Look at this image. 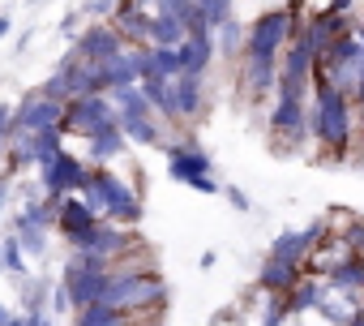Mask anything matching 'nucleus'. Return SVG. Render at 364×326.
I'll use <instances>...</instances> for the list:
<instances>
[{
	"mask_svg": "<svg viewBox=\"0 0 364 326\" xmlns=\"http://www.w3.org/2000/svg\"><path fill=\"white\" fill-rule=\"evenodd\" d=\"M309 142L321 159H347L355 146V107L343 90L330 86L321 69L309 78Z\"/></svg>",
	"mask_w": 364,
	"mask_h": 326,
	"instance_id": "f257e3e1",
	"label": "nucleus"
},
{
	"mask_svg": "<svg viewBox=\"0 0 364 326\" xmlns=\"http://www.w3.org/2000/svg\"><path fill=\"white\" fill-rule=\"evenodd\" d=\"M77 198H82L99 219L120 224V228H137L141 215H146L141 194H137L129 181H120L112 168H103V163H95V168H90V181H86V189H82Z\"/></svg>",
	"mask_w": 364,
	"mask_h": 326,
	"instance_id": "f03ea898",
	"label": "nucleus"
},
{
	"mask_svg": "<svg viewBox=\"0 0 364 326\" xmlns=\"http://www.w3.org/2000/svg\"><path fill=\"white\" fill-rule=\"evenodd\" d=\"M99 305H112V309L137 317V313H146V309L167 305V283H163V275H159L150 262H137V266H112Z\"/></svg>",
	"mask_w": 364,
	"mask_h": 326,
	"instance_id": "7ed1b4c3",
	"label": "nucleus"
},
{
	"mask_svg": "<svg viewBox=\"0 0 364 326\" xmlns=\"http://www.w3.org/2000/svg\"><path fill=\"white\" fill-rule=\"evenodd\" d=\"M163 154H167V177L171 181L189 185L193 194H206V198L223 194V185L215 181V163L198 142H163Z\"/></svg>",
	"mask_w": 364,
	"mask_h": 326,
	"instance_id": "20e7f679",
	"label": "nucleus"
},
{
	"mask_svg": "<svg viewBox=\"0 0 364 326\" xmlns=\"http://www.w3.org/2000/svg\"><path fill=\"white\" fill-rule=\"evenodd\" d=\"M39 185L43 194H82L86 181H90V168H86V159H77L73 150H56V154H43L39 163Z\"/></svg>",
	"mask_w": 364,
	"mask_h": 326,
	"instance_id": "39448f33",
	"label": "nucleus"
},
{
	"mask_svg": "<svg viewBox=\"0 0 364 326\" xmlns=\"http://www.w3.org/2000/svg\"><path fill=\"white\" fill-rule=\"evenodd\" d=\"M266 129H270V142L291 154L309 142V103H291V99H270V112H266Z\"/></svg>",
	"mask_w": 364,
	"mask_h": 326,
	"instance_id": "423d86ee",
	"label": "nucleus"
},
{
	"mask_svg": "<svg viewBox=\"0 0 364 326\" xmlns=\"http://www.w3.org/2000/svg\"><path fill=\"white\" fill-rule=\"evenodd\" d=\"M107 125H116V107L107 95H77L60 112V133H73V137H90Z\"/></svg>",
	"mask_w": 364,
	"mask_h": 326,
	"instance_id": "0eeeda50",
	"label": "nucleus"
},
{
	"mask_svg": "<svg viewBox=\"0 0 364 326\" xmlns=\"http://www.w3.org/2000/svg\"><path fill=\"white\" fill-rule=\"evenodd\" d=\"M287 48V14L283 9H266L245 26V52L240 56H257V61H279V52Z\"/></svg>",
	"mask_w": 364,
	"mask_h": 326,
	"instance_id": "6e6552de",
	"label": "nucleus"
},
{
	"mask_svg": "<svg viewBox=\"0 0 364 326\" xmlns=\"http://www.w3.org/2000/svg\"><path fill=\"white\" fill-rule=\"evenodd\" d=\"M274 78H279V61H257V56H240V90H245V103L249 107H262L274 99Z\"/></svg>",
	"mask_w": 364,
	"mask_h": 326,
	"instance_id": "1a4fd4ad",
	"label": "nucleus"
},
{
	"mask_svg": "<svg viewBox=\"0 0 364 326\" xmlns=\"http://www.w3.org/2000/svg\"><path fill=\"white\" fill-rule=\"evenodd\" d=\"M95 224H99V215H95L77 194H69V198L60 202L56 219H52V228H56L73 249H86V241H90V232H95Z\"/></svg>",
	"mask_w": 364,
	"mask_h": 326,
	"instance_id": "9d476101",
	"label": "nucleus"
},
{
	"mask_svg": "<svg viewBox=\"0 0 364 326\" xmlns=\"http://www.w3.org/2000/svg\"><path fill=\"white\" fill-rule=\"evenodd\" d=\"M73 52H77L82 61H95V65H103V61H112V56H120V52H124V39L116 35V26H112V22H95V26L77 31V39H73Z\"/></svg>",
	"mask_w": 364,
	"mask_h": 326,
	"instance_id": "9b49d317",
	"label": "nucleus"
},
{
	"mask_svg": "<svg viewBox=\"0 0 364 326\" xmlns=\"http://www.w3.org/2000/svg\"><path fill=\"white\" fill-rule=\"evenodd\" d=\"M107 275H112V270H77V266H65L60 283H65L69 309H86V305H99V300H103V288H107Z\"/></svg>",
	"mask_w": 364,
	"mask_h": 326,
	"instance_id": "f8f14e48",
	"label": "nucleus"
},
{
	"mask_svg": "<svg viewBox=\"0 0 364 326\" xmlns=\"http://www.w3.org/2000/svg\"><path fill=\"white\" fill-rule=\"evenodd\" d=\"M171 103H176V116H180V120H198V116L210 107L206 78H198V73H180V78H171Z\"/></svg>",
	"mask_w": 364,
	"mask_h": 326,
	"instance_id": "ddd939ff",
	"label": "nucleus"
},
{
	"mask_svg": "<svg viewBox=\"0 0 364 326\" xmlns=\"http://www.w3.org/2000/svg\"><path fill=\"white\" fill-rule=\"evenodd\" d=\"M86 249H90V253H99V258H107V262L116 266V262H124V258L133 253V232H129V228H120V224L99 219V224H95V232H90V241H86Z\"/></svg>",
	"mask_w": 364,
	"mask_h": 326,
	"instance_id": "4468645a",
	"label": "nucleus"
},
{
	"mask_svg": "<svg viewBox=\"0 0 364 326\" xmlns=\"http://www.w3.org/2000/svg\"><path fill=\"white\" fill-rule=\"evenodd\" d=\"M107 22L116 26V35L124 39V48H146L150 43V9H137V5H129V0H120Z\"/></svg>",
	"mask_w": 364,
	"mask_h": 326,
	"instance_id": "2eb2a0df",
	"label": "nucleus"
},
{
	"mask_svg": "<svg viewBox=\"0 0 364 326\" xmlns=\"http://www.w3.org/2000/svg\"><path fill=\"white\" fill-rule=\"evenodd\" d=\"M176 56H180V73H198V78H206L210 65L219 61L215 35H185V39L176 43Z\"/></svg>",
	"mask_w": 364,
	"mask_h": 326,
	"instance_id": "dca6fc26",
	"label": "nucleus"
},
{
	"mask_svg": "<svg viewBox=\"0 0 364 326\" xmlns=\"http://www.w3.org/2000/svg\"><path fill=\"white\" fill-rule=\"evenodd\" d=\"M103 90H116V86H137L141 82V48H124L120 56L103 61Z\"/></svg>",
	"mask_w": 364,
	"mask_h": 326,
	"instance_id": "f3484780",
	"label": "nucleus"
},
{
	"mask_svg": "<svg viewBox=\"0 0 364 326\" xmlns=\"http://www.w3.org/2000/svg\"><path fill=\"white\" fill-rule=\"evenodd\" d=\"M300 275H304L300 266L279 262V258H270V253H266V262L257 266V288H262V292H270V296H287V292L296 288V279H300Z\"/></svg>",
	"mask_w": 364,
	"mask_h": 326,
	"instance_id": "a211bd4d",
	"label": "nucleus"
},
{
	"mask_svg": "<svg viewBox=\"0 0 364 326\" xmlns=\"http://www.w3.org/2000/svg\"><path fill=\"white\" fill-rule=\"evenodd\" d=\"M330 292H347V296H364V253H347L330 275H326Z\"/></svg>",
	"mask_w": 364,
	"mask_h": 326,
	"instance_id": "6ab92c4d",
	"label": "nucleus"
},
{
	"mask_svg": "<svg viewBox=\"0 0 364 326\" xmlns=\"http://www.w3.org/2000/svg\"><path fill=\"white\" fill-rule=\"evenodd\" d=\"M321 296H326V279L300 275V279H296V288L283 296V305H287V313H291V317H304V313H313V309L321 305Z\"/></svg>",
	"mask_w": 364,
	"mask_h": 326,
	"instance_id": "aec40b11",
	"label": "nucleus"
},
{
	"mask_svg": "<svg viewBox=\"0 0 364 326\" xmlns=\"http://www.w3.org/2000/svg\"><path fill=\"white\" fill-rule=\"evenodd\" d=\"M124 146H129V137L120 133V125H107V129H99V133L86 137V159L90 163H112V159L124 154Z\"/></svg>",
	"mask_w": 364,
	"mask_h": 326,
	"instance_id": "412c9836",
	"label": "nucleus"
},
{
	"mask_svg": "<svg viewBox=\"0 0 364 326\" xmlns=\"http://www.w3.org/2000/svg\"><path fill=\"white\" fill-rule=\"evenodd\" d=\"M137 90L146 95V103H150V112H154L159 120H167V125H180V116H176V103H171V82H167V78H141V82H137Z\"/></svg>",
	"mask_w": 364,
	"mask_h": 326,
	"instance_id": "4be33fe9",
	"label": "nucleus"
},
{
	"mask_svg": "<svg viewBox=\"0 0 364 326\" xmlns=\"http://www.w3.org/2000/svg\"><path fill=\"white\" fill-rule=\"evenodd\" d=\"M116 125H120V133H124L129 142H137V146H163V125H159V116H116Z\"/></svg>",
	"mask_w": 364,
	"mask_h": 326,
	"instance_id": "5701e85b",
	"label": "nucleus"
},
{
	"mask_svg": "<svg viewBox=\"0 0 364 326\" xmlns=\"http://www.w3.org/2000/svg\"><path fill=\"white\" fill-rule=\"evenodd\" d=\"M270 258H279V262H291V266H304V258H309V245H304L300 228H291V232H279V236L270 241Z\"/></svg>",
	"mask_w": 364,
	"mask_h": 326,
	"instance_id": "b1692460",
	"label": "nucleus"
},
{
	"mask_svg": "<svg viewBox=\"0 0 364 326\" xmlns=\"http://www.w3.org/2000/svg\"><path fill=\"white\" fill-rule=\"evenodd\" d=\"M73 326H133V317L112 305H86V309H73Z\"/></svg>",
	"mask_w": 364,
	"mask_h": 326,
	"instance_id": "393cba45",
	"label": "nucleus"
},
{
	"mask_svg": "<svg viewBox=\"0 0 364 326\" xmlns=\"http://www.w3.org/2000/svg\"><path fill=\"white\" fill-rule=\"evenodd\" d=\"M185 39V26L171 14H150V48H176Z\"/></svg>",
	"mask_w": 364,
	"mask_h": 326,
	"instance_id": "a878e982",
	"label": "nucleus"
},
{
	"mask_svg": "<svg viewBox=\"0 0 364 326\" xmlns=\"http://www.w3.org/2000/svg\"><path fill=\"white\" fill-rule=\"evenodd\" d=\"M215 52H219L223 61H240V52H245V26H240L236 18L215 31Z\"/></svg>",
	"mask_w": 364,
	"mask_h": 326,
	"instance_id": "bb28decb",
	"label": "nucleus"
},
{
	"mask_svg": "<svg viewBox=\"0 0 364 326\" xmlns=\"http://www.w3.org/2000/svg\"><path fill=\"white\" fill-rule=\"evenodd\" d=\"M193 9L206 18V26H210V31H219L223 22H232V18H236V0H193Z\"/></svg>",
	"mask_w": 364,
	"mask_h": 326,
	"instance_id": "cd10ccee",
	"label": "nucleus"
},
{
	"mask_svg": "<svg viewBox=\"0 0 364 326\" xmlns=\"http://www.w3.org/2000/svg\"><path fill=\"white\" fill-rule=\"evenodd\" d=\"M14 241L22 245V253H35V258H43V253H48V228H35V224H14Z\"/></svg>",
	"mask_w": 364,
	"mask_h": 326,
	"instance_id": "c85d7f7f",
	"label": "nucleus"
},
{
	"mask_svg": "<svg viewBox=\"0 0 364 326\" xmlns=\"http://www.w3.org/2000/svg\"><path fill=\"white\" fill-rule=\"evenodd\" d=\"M26 146L35 150V163H39L43 154H56V150L65 146V133H60V125H52V129H39V133H31V137H26Z\"/></svg>",
	"mask_w": 364,
	"mask_h": 326,
	"instance_id": "c756f323",
	"label": "nucleus"
},
{
	"mask_svg": "<svg viewBox=\"0 0 364 326\" xmlns=\"http://www.w3.org/2000/svg\"><path fill=\"white\" fill-rule=\"evenodd\" d=\"M0 270H9V275H18V279L26 275V253H22V245H18L14 236L0 245Z\"/></svg>",
	"mask_w": 364,
	"mask_h": 326,
	"instance_id": "7c9ffc66",
	"label": "nucleus"
},
{
	"mask_svg": "<svg viewBox=\"0 0 364 326\" xmlns=\"http://www.w3.org/2000/svg\"><path fill=\"white\" fill-rule=\"evenodd\" d=\"M257 317H262L257 326H283V322H287L291 313H287V305H283V296H266V300L257 305Z\"/></svg>",
	"mask_w": 364,
	"mask_h": 326,
	"instance_id": "2f4dec72",
	"label": "nucleus"
},
{
	"mask_svg": "<svg viewBox=\"0 0 364 326\" xmlns=\"http://www.w3.org/2000/svg\"><path fill=\"white\" fill-rule=\"evenodd\" d=\"M338 236H343L347 253H364V215H351V219H347V228H343Z\"/></svg>",
	"mask_w": 364,
	"mask_h": 326,
	"instance_id": "473e14b6",
	"label": "nucleus"
},
{
	"mask_svg": "<svg viewBox=\"0 0 364 326\" xmlns=\"http://www.w3.org/2000/svg\"><path fill=\"white\" fill-rule=\"evenodd\" d=\"M150 14H171V18H180V26H185L193 18V0H154Z\"/></svg>",
	"mask_w": 364,
	"mask_h": 326,
	"instance_id": "72a5a7b5",
	"label": "nucleus"
},
{
	"mask_svg": "<svg viewBox=\"0 0 364 326\" xmlns=\"http://www.w3.org/2000/svg\"><path fill=\"white\" fill-rule=\"evenodd\" d=\"M360 48H364V35H360ZM351 107H355V129L364 133V56H360V82H355V95H351Z\"/></svg>",
	"mask_w": 364,
	"mask_h": 326,
	"instance_id": "f704fd0d",
	"label": "nucleus"
},
{
	"mask_svg": "<svg viewBox=\"0 0 364 326\" xmlns=\"http://www.w3.org/2000/svg\"><path fill=\"white\" fill-rule=\"evenodd\" d=\"M116 5H120V0H90V5H86V14H90V18H99V22H107Z\"/></svg>",
	"mask_w": 364,
	"mask_h": 326,
	"instance_id": "c9c22d12",
	"label": "nucleus"
},
{
	"mask_svg": "<svg viewBox=\"0 0 364 326\" xmlns=\"http://www.w3.org/2000/svg\"><path fill=\"white\" fill-rule=\"evenodd\" d=\"M223 198H228V202H232L236 211H253V202H249V194H245V189H236V185H228V189H223Z\"/></svg>",
	"mask_w": 364,
	"mask_h": 326,
	"instance_id": "e433bc0d",
	"label": "nucleus"
},
{
	"mask_svg": "<svg viewBox=\"0 0 364 326\" xmlns=\"http://www.w3.org/2000/svg\"><path fill=\"white\" fill-rule=\"evenodd\" d=\"M77 22H82V14H77V9H73V14H65V18H60V35H65V39H77Z\"/></svg>",
	"mask_w": 364,
	"mask_h": 326,
	"instance_id": "4c0bfd02",
	"label": "nucleus"
},
{
	"mask_svg": "<svg viewBox=\"0 0 364 326\" xmlns=\"http://www.w3.org/2000/svg\"><path fill=\"white\" fill-rule=\"evenodd\" d=\"M210 326H249V322H245L240 313H215V317H210Z\"/></svg>",
	"mask_w": 364,
	"mask_h": 326,
	"instance_id": "58836bf2",
	"label": "nucleus"
},
{
	"mask_svg": "<svg viewBox=\"0 0 364 326\" xmlns=\"http://www.w3.org/2000/svg\"><path fill=\"white\" fill-rule=\"evenodd\" d=\"M355 0H326V14H351Z\"/></svg>",
	"mask_w": 364,
	"mask_h": 326,
	"instance_id": "ea45409f",
	"label": "nucleus"
},
{
	"mask_svg": "<svg viewBox=\"0 0 364 326\" xmlns=\"http://www.w3.org/2000/svg\"><path fill=\"white\" fill-rule=\"evenodd\" d=\"M52 309H69V296H65V283L52 288Z\"/></svg>",
	"mask_w": 364,
	"mask_h": 326,
	"instance_id": "a19ab883",
	"label": "nucleus"
},
{
	"mask_svg": "<svg viewBox=\"0 0 364 326\" xmlns=\"http://www.w3.org/2000/svg\"><path fill=\"white\" fill-rule=\"evenodd\" d=\"M26 326H52V317L43 309H35V313H26Z\"/></svg>",
	"mask_w": 364,
	"mask_h": 326,
	"instance_id": "79ce46f5",
	"label": "nucleus"
},
{
	"mask_svg": "<svg viewBox=\"0 0 364 326\" xmlns=\"http://www.w3.org/2000/svg\"><path fill=\"white\" fill-rule=\"evenodd\" d=\"M9 116H14V103H0V137H5V125H9Z\"/></svg>",
	"mask_w": 364,
	"mask_h": 326,
	"instance_id": "37998d69",
	"label": "nucleus"
},
{
	"mask_svg": "<svg viewBox=\"0 0 364 326\" xmlns=\"http://www.w3.org/2000/svg\"><path fill=\"white\" fill-rule=\"evenodd\" d=\"M5 206H9V177L0 181V215H5Z\"/></svg>",
	"mask_w": 364,
	"mask_h": 326,
	"instance_id": "c03bdc74",
	"label": "nucleus"
},
{
	"mask_svg": "<svg viewBox=\"0 0 364 326\" xmlns=\"http://www.w3.org/2000/svg\"><path fill=\"white\" fill-rule=\"evenodd\" d=\"M9 31H14V18H9V14H0V39H5Z\"/></svg>",
	"mask_w": 364,
	"mask_h": 326,
	"instance_id": "a18cd8bd",
	"label": "nucleus"
},
{
	"mask_svg": "<svg viewBox=\"0 0 364 326\" xmlns=\"http://www.w3.org/2000/svg\"><path fill=\"white\" fill-rule=\"evenodd\" d=\"M343 326H364V309H355V313H351V317H347Z\"/></svg>",
	"mask_w": 364,
	"mask_h": 326,
	"instance_id": "49530a36",
	"label": "nucleus"
},
{
	"mask_svg": "<svg viewBox=\"0 0 364 326\" xmlns=\"http://www.w3.org/2000/svg\"><path fill=\"white\" fill-rule=\"evenodd\" d=\"M129 5H137V9H154V0H129Z\"/></svg>",
	"mask_w": 364,
	"mask_h": 326,
	"instance_id": "de8ad7c7",
	"label": "nucleus"
},
{
	"mask_svg": "<svg viewBox=\"0 0 364 326\" xmlns=\"http://www.w3.org/2000/svg\"><path fill=\"white\" fill-rule=\"evenodd\" d=\"M9 317H14V313H9L5 305H0V326H9Z\"/></svg>",
	"mask_w": 364,
	"mask_h": 326,
	"instance_id": "09e8293b",
	"label": "nucleus"
},
{
	"mask_svg": "<svg viewBox=\"0 0 364 326\" xmlns=\"http://www.w3.org/2000/svg\"><path fill=\"white\" fill-rule=\"evenodd\" d=\"M9 326H26V317H9Z\"/></svg>",
	"mask_w": 364,
	"mask_h": 326,
	"instance_id": "8fccbe9b",
	"label": "nucleus"
},
{
	"mask_svg": "<svg viewBox=\"0 0 364 326\" xmlns=\"http://www.w3.org/2000/svg\"><path fill=\"white\" fill-rule=\"evenodd\" d=\"M0 154H5V137H0Z\"/></svg>",
	"mask_w": 364,
	"mask_h": 326,
	"instance_id": "3c124183",
	"label": "nucleus"
}]
</instances>
